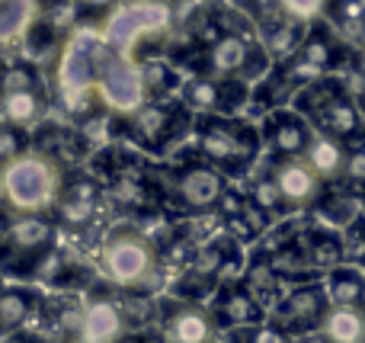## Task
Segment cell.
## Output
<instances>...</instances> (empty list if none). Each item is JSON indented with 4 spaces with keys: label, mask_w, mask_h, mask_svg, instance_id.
<instances>
[{
    "label": "cell",
    "mask_w": 365,
    "mask_h": 343,
    "mask_svg": "<svg viewBox=\"0 0 365 343\" xmlns=\"http://www.w3.org/2000/svg\"><path fill=\"white\" fill-rule=\"evenodd\" d=\"M55 87L71 113H83L90 100H100L109 113L132 116L148 103L141 61L113 48L96 23H77L64 39Z\"/></svg>",
    "instance_id": "6da1fadb"
},
{
    "label": "cell",
    "mask_w": 365,
    "mask_h": 343,
    "mask_svg": "<svg viewBox=\"0 0 365 343\" xmlns=\"http://www.w3.org/2000/svg\"><path fill=\"white\" fill-rule=\"evenodd\" d=\"M96 267L106 282L115 289H135L148 295H167L170 273L160 260V247L151 235L138 231L135 225H113L103 235L96 250Z\"/></svg>",
    "instance_id": "7a4b0ae2"
},
{
    "label": "cell",
    "mask_w": 365,
    "mask_h": 343,
    "mask_svg": "<svg viewBox=\"0 0 365 343\" xmlns=\"http://www.w3.org/2000/svg\"><path fill=\"white\" fill-rule=\"evenodd\" d=\"M192 145L202 160L215 164L231 180L250 177L266 151L263 128L244 116H195Z\"/></svg>",
    "instance_id": "3957f363"
},
{
    "label": "cell",
    "mask_w": 365,
    "mask_h": 343,
    "mask_svg": "<svg viewBox=\"0 0 365 343\" xmlns=\"http://www.w3.org/2000/svg\"><path fill=\"white\" fill-rule=\"evenodd\" d=\"M292 106L314 126L317 135L336 138L349 148L365 145V109L340 77H321L302 87Z\"/></svg>",
    "instance_id": "277c9868"
},
{
    "label": "cell",
    "mask_w": 365,
    "mask_h": 343,
    "mask_svg": "<svg viewBox=\"0 0 365 343\" xmlns=\"http://www.w3.org/2000/svg\"><path fill=\"white\" fill-rule=\"evenodd\" d=\"M272 64L276 61L257 29H225L195 51V74L231 77L247 83H259L272 71Z\"/></svg>",
    "instance_id": "5b68a950"
},
{
    "label": "cell",
    "mask_w": 365,
    "mask_h": 343,
    "mask_svg": "<svg viewBox=\"0 0 365 343\" xmlns=\"http://www.w3.org/2000/svg\"><path fill=\"white\" fill-rule=\"evenodd\" d=\"M68 173L51 158L29 151L4 164V203L6 212H55Z\"/></svg>",
    "instance_id": "8992f818"
},
{
    "label": "cell",
    "mask_w": 365,
    "mask_h": 343,
    "mask_svg": "<svg viewBox=\"0 0 365 343\" xmlns=\"http://www.w3.org/2000/svg\"><path fill=\"white\" fill-rule=\"evenodd\" d=\"M173 26V6L170 0H122L106 19H103V36L113 48L138 58L141 48L164 39ZM141 61V58H138Z\"/></svg>",
    "instance_id": "52a82bcc"
},
{
    "label": "cell",
    "mask_w": 365,
    "mask_h": 343,
    "mask_svg": "<svg viewBox=\"0 0 365 343\" xmlns=\"http://www.w3.org/2000/svg\"><path fill=\"white\" fill-rule=\"evenodd\" d=\"M122 135L132 141L138 151L148 154H167L177 141L186 135H192L195 113L186 109V103L180 100H148L141 109H135L132 116H122Z\"/></svg>",
    "instance_id": "ba28073f"
},
{
    "label": "cell",
    "mask_w": 365,
    "mask_h": 343,
    "mask_svg": "<svg viewBox=\"0 0 365 343\" xmlns=\"http://www.w3.org/2000/svg\"><path fill=\"white\" fill-rule=\"evenodd\" d=\"M58 225L55 212H10L4 235V263L6 280H26L48 250L58 247Z\"/></svg>",
    "instance_id": "9c48e42d"
},
{
    "label": "cell",
    "mask_w": 365,
    "mask_h": 343,
    "mask_svg": "<svg viewBox=\"0 0 365 343\" xmlns=\"http://www.w3.org/2000/svg\"><path fill=\"white\" fill-rule=\"evenodd\" d=\"M227 193H231V177H225L215 164H208L195 154L192 160H182L180 167L170 170V183H167L164 196L177 212L199 218L215 215Z\"/></svg>",
    "instance_id": "30bf717a"
},
{
    "label": "cell",
    "mask_w": 365,
    "mask_h": 343,
    "mask_svg": "<svg viewBox=\"0 0 365 343\" xmlns=\"http://www.w3.org/2000/svg\"><path fill=\"white\" fill-rule=\"evenodd\" d=\"M45 113H48V93L38 68L29 61H13L4 81V122L32 132L45 122Z\"/></svg>",
    "instance_id": "8fae6325"
},
{
    "label": "cell",
    "mask_w": 365,
    "mask_h": 343,
    "mask_svg": "<svg viewBox=\"0 0 365 343\" xmlns=\"http://www.w3.org/2000/svg\"><path fill=\"white\" fill-rule=\"evenodd\" d=\"M330 308L334 305H330L327 286H324V280H314V282L292 286L285 292V299L269 312V321L279 331L289 334L292 340H298V337H308V334L321 331Z\"/></svg>",
    "instance_id": "7c38bea8"
},
{
    "label": "cell",
    "mask_w": 365,
    "mask_h": 343,
    "mask_svg": "<svg viewBox=\"0 0 365 343\" xmlns=\"http://www.w3.org/2000/svg\"><path fill=\"white\" fill-rule=\"evenodd\" d=\"M180 100L195 116H240L253 100V83L215 74H192L182 81Z\"/></svg>",
    "instance_id": "4fadbf2b"
},
{
    "label": "cell",
    "mask_w": 365,
    "mask_h": 343,
    "mask_svg": "<svg viewBox=\"0 0 365 343\" xmlns=\"http://www.w3.org/2000/svg\"><path fill=\"white\" fill-rule=\"evenodd\" d=\"M343 61V42L336 39V32L330 29L327 23H314L304 36V42L298 45V51L289 58V61H279L282 71L289 74V81L295 83L298 90L308 87V83L321 81V77H330Z\"/></svg>",
    "instance_id": "5bb4252c"
},
{
    "label": "cell",
    "mask_w": 365,
    "mask_h": 343,
    "mask_svg": "<svg viewBox=\"0 0 365 343\" xmlns=\"http://www.w3.org/2000/svg\"><path fill=\"white\" fill-rule=\"evenodd\" d=\"M160 343H221V327L215 324L208 305H192L160 295Z\"/></svg>",
    "instance_id": "9a60e30c"
},
{
    "label": "cell",
    "mask_w": 365,
    "mask_h": 343,
    "mask_svg": "<svg viewBox=\"0 0 365 343\" xmlns=\"http://www.w3.org/2000/svg\"><path fill=\"white\" fill-rule=\"evenodd\" d=\"M128 321L119 308V295L115 286L106 280H100L93 289L87 292V314H83V327L81 337L83 343H119L122 337H128Z\"/></svg>",
    "instance_id": "2e32d148"
},
{
    "label": "cell",
    "mask_w": 365,
    "mask_h": 343,
    "mask_svg": "<svg viewBox=\"0 0 365 343\" xmlns=\"http://www.w3.org/2000/svg\"><path fill=\"white\" fill-rule=\"evenodd\" d=\"M263 128V141H266V154L276 160L282 158H304L311 148V141L317 138L314 126L298 113L295 106H282L272 109V113L263 116L259 122Z\"/></svg>",
    "instance_id": "e0dca14e"
},
{
    "label": "cell",
    "mask_w": 365,
    "mask_h": 343,
    "mask_svg": "<svg viewBox=\"0 0 365 343\" xmlns=\"http://www.w3.org/2000/svg\"><path fill=\"white\" fill-rule=\"evenodd\" d=\"M103 180L90 177V173H68L64 180L61 199L55 205V218L61 228L68 231H87L90 225L100 215V203H103Z\"/></svg>",
    "instance_id": "ac0fdd59"
},
{
    "label": "cell",
    "mask_w": 365,
    "mask_h": 343,
    "mask_svg": "<svg viewBox=\"0 0 365 343\" xmlns=\"http://www.w3.org/2000/svg\"><path fill=\"white\" fill-rule=\"evenodd\" d=\"M266 170H269V177L276 180V186L282 190V196L289 199V205L295 212H311L317 199L324 196V190H327L321 173L304 158H282V160L269 158Z\"/></svg>",
    "instance_id": "d6986e66"
},
{
    "label": "cell",
    "mask_w": 365,
    "mask_h": 343,
    "mask_svg": "<svg viewBox=\"0 0 365 343\" xmlns=\"http://www.w3.org/2000/svg\"><path fill=\"white\" fill-rule=\"evenodd\" d=\"M48 302V289L26 280H6L0 295V334L13 337L19 331H32L38 324Z\"/></svg>",
    "instance_id": "ffe728a7"
},
{
    "label": "cell",
    "mask_w": 365,
    "mask_h": 343,
    "mask_svg": "<svg viewBox=\"0 0 365 343\" xmlns=\"http://www.w3.org/2000/svg\"><path fill=\"white\" fill-rule=\"evenodd\" d=\"M208 312H212L215 324L221 327V334L244 331V327H257V324H263V321H269V312L247 292L240 280L225 282V286L215 292V299L208 302Z\"/></svg>",
    "instance_id": "44dd1931"
},
{
    "label": "cell",
    "mask_w": 365,
    "mask_h": 343,
    "mask_svg": "<svg viewBox=\"0 0 365 343\" xmlns=\"http://www.w3.org/2000/svg\"><path fill=\"white\" fill-rule=\"evenodd\" d=\"M215 222L221 225V231H227L231 237H237L244 247H257L266 235H269L272 222L250 203L244 190H231L225 196V203L215 212Z\"/></svg>",
    "instance_id": "7402d4cb"
},
{
    "label": "cell",
    "mask_w": 365,
    "mask_h": 343,
    "mask_svg": "<svg viewBox=\"0 0 365 343\" xmlns=\"http://www.w3.org/2000/svg\"><path fill=\"white\" fill-rule=\"evenodd\" d=\"M32 151L51 158L64 173H68V167H77L87 160L90 145H87V135H83L81 128L48 126V122H42L36 132V141H32Z\"/></svg>",
    "instance_id": "603a6c76"
},
{
    "label": "cell",
    "mask_w": 365,
    "mask_h": 343,
    "mask_svg": "<svg viewBox=\"0 0 365 343\" xmlns=\"http://www.w3.org/2000/svg\"><path fill=\"white\" fill-rule=\"evenodd\" d=\"M240 282H244V289L266 312H272V308L285 299V292L292 289L289 282L279 276V270L272 267L266 250H259V247H250V257H247V267H244V273H240Z\"/></svg>",
    "instance_id": "cb8c5ba5"
},
{
    "label": "cell",
    "mask_w": 365,
    "mask_h": 343,
    "mask_svg": "<svg viewBox=\"0 0 365 343\" xmlns=\"http://www.w3.org/2000/svg\"><path fill=\"white\" fill-rule=\"evenodd\" d=\"M311 215H314L317 222L330 225V228L343 231L362 215V196L359 193H353V190H346V186L334 183V186H327L324 196L314 203Z\"/></svg>",
    "instance_id": "d4e9b609"
},
{
    "label": "cell",
    "mask_w": 365,
    "mask_h": 343,
    "mask_svg": "<svg viewBox=\"0 0 365 343\" xmlns=\"http://www.w3.org/2000/svg\"><path fill=\"white\" fill-rule=\"evenodd\" d=\"M330 305L334 308H353V312H365V270L356 263H343L334 273L324 276Z\"/></svg>",
    "instance_id": "484cf974"
},
{
    "label": "cell",
    "mask_w": 365,
    "mask_h": 343,
    "mask_svg": "<svg viewBox=\"0 0 365 343\" xmlns=\"http://www.w3.org/2000/svg\"><path fill=\"white\" fill-rule=\"evenodd\" d=\"M349 154H353V148H349V145H343V141H336V138H327V135H317V138L311 141L304 160H308V164L321 173L324 183L334 186V183H340L343 173H346Z\"/></svg>",
    "instance_id": "4316f807"
},
{
    "label": "cell",
    "mask_w": 365,
    "mask_h": 343,
    "mask_svg": "<svg viewBox=\"0 0 365 343\" xmlns=\"http://www.w3.org/2000/svg\"><path fill=\"white\" fill-rule=\"evenodd\" d=\"M244 193L250 196V203L257 205V209L263 212V215L269 218L272 225L285 222V218H292V215H298V212L289 205V199L282 196V190L276 186V180L269 177V170H266V167L257 173V177L247 180V190Z\"/></svg>",
    "instance_id": "83f0119b"
},
{
    "label": "cell",
    "mask_w": 365,
    "mask_h": 343,
    "mask_svg": "<svg viewBox=\"0 0 365 343\" xmlns=\"http://www.w3.org/2000/svg\"><path fill=\"white\" fill-rule=\"evenodd\" d=\"M38 19V0H0V36L6 45L26 42Z\"/></svg>",
    "instance_id": "f1b7e54d"
},
{
    "label": "cell",
    "mask_w": 365,
    "mask_h": 343,
    "mask_svg": "<svg viewBox=\"0 0 365 343\" xmlns=\"http://www.w3.org/2000/svg\"><path fill=\"white\" fill-rule=\"evenodd\" d=\"M141 77H145V90L148 100H170V93L180 96L182 90V77L177 71V64L167 58H141Z\"/></svg>",
    "instance_id": "f546056e"
},
{
    "label": "cell",
    "mask_w": 365,
    "mask_h": 343,
    "mask_svg": "<svg viewBox=\"0 0 365 343\" xmlns=\"http://www.w3.org/2000/svg\"><path fill=\"white\" fill-rule=\"evenodd\" d=\"M321 334L330 343H365V312H353V308H330Z\"/></svg>",
    "instance_id": "4dcf8cb0"
},
{
    "label": "cell",
    "mask_w": 365,
    "mask_h": 343,
    "mask_svg": "<svg viewBox=\"0 0 365 343\" xmlns=\"http://www.w3.org/2000/svg\"><path fill=\"white\" fill-rule=\"evenodd\" d=\"M279 6H282L285 16L298 19V23L304 26H314L324 19V13L334 6V0H279Z\"/></svg>",
    "instance_id": "1f68e13d"
},
{
    "label": "cell",
    "mask_w": 365,
    "mask_h": 343,
    "mask_svg": "<svg viewBox=\"0 0 365 343\" xmlns=\"http://www.w3.org/2000/svg\"><path fill=\"white\" fill-rule=\"evenodd\" d=\"M0 151H4V164L23 158V154L32 151V135L26 132V128L6 126V122H4V132H0Z\"/></svg>",
    "instance_id": "d6a6232c"
},
{
    "label": "cell",
    "mask_w": 365,
    "mask_h": 343,
    "mask_svg": "<svg viewBox=\"0 0 365 343\" xmlns=\"http://www.w3.org/2000/svg\"><path fill=\"white\" fill-rule=\"evenodd\" d=\"M227 334H234L240 343H295L285 331H279L272 321H263L257 327H244V331H227Z\"/></svg>",
    "instance_id": "836d02e7"
},
{
    "label": "cell",
    "mask_w": 365,
    "mask_h": 343,
    "mask_svg": "<svg viewBox=\"0 0 365 343\" xmlns=\"http://www.w3.org/2000/svg\"><path fill=\"white\" fill-rule=\"evenodd\" d=\"M343 244H346V263L362 267L365 263V212L349 228H343Z\"/></svg>",
    "instance_id": "e575fe53"
},
{
    "label": "cell",
    "mask_w": 365,
    "mask_h": 343,
    "mask_svg": "<svg viewBox=\"0 0 365 343\" xmlns=\"http://www.w3.org/2000/svg\"><path fill=\"white\" fill-rule=\"evenodd\" d=\"M77 10V23H96L103 26V19L122 4V0H71Z\"/></svg>",
    "instance_id": "d590c367"
},
{
    "label": "cell",
    "mask_w": 365,
    "mask_h": 343,
    "mask_svg": "<svg viewBox=\"0 0 365 343\" xmlns=\"http://www.w3.org/2000/svg\"><path fill=\"white\" fill-rule=\"evenodd\" d=\"M340 186H346V190L353 193H365V145L353 148V154H349V164H346V173H343Z\"/></svg>",
    "instance_id": "8d00e7d4"
},
{
    "label": "cell",
    "mask_w": 365,
    "mask_h": 343,
    "mask_svg": "<svg viewBox=\"0 0 365 343\" xmlns=\"http://www.w3.org/2000/svg\"><path fill=\"white\" fill-rule=\"evenodd\" d=\"M4 343H55V340H48V337H45V334L19 331V334H13V337H4Z\"/></svg>",
    "instance_id": "74e56055"
},
{
    "label": "cell",
    "mask_w": 365,
    "mask_h": 343,
    "mask_svg": "<svg viewBox=\"0 0 365 343\" xmlns=\"http://www.w3.org/2000/svg\"><path fill=\"white\" fill-rule=\"evenodd\" d=\"M61 343H83V340H61Z\"/></svg>",
    "instance_id": "f35d334b"
},
{
    "label": "cell",
    "mask_w": 365,
    "mask_h": 343,
    "mask_svg": "<svg viewBox=\"0 0 365 343\" xmlns=\"http://www.w3.org/2000/svg\"><path fill=\"white\" fill-rule=\"evenodd\" d=\"M362 212H365V193H362Z\"/></svg>",
    "instance_id": "ab89813d"
},
{
    "label": "cell",
    "mask_w": 365,
    "mask_h": 343,
    "mask_svg": "<svg viewBox=\"0 0 365 343\" xmlns=\"http://www.w3.org/2000/svg\"><path fill=\"white\" fill-rule=\"evenodd\" d=\"M362 109H365V103H362Z\"/></svg>",
    "instance_id": "60d3db41"
}]
</instances>
